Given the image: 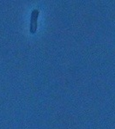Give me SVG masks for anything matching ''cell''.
<instances>
[{
    "label": "cell",
    "instance_id": "1",
    "mask_svg": "<svg viewBox=\"0 0 115 129\" xmlns=\"http://www.w3.org/2000/svg\"><path fill=\"white\" fill-rule=\"evenodd\" d=\"M40 10H34L31 13V20H30V32L32 34H35L38 27V17H39Z\"/></svg>",
    "mask_w": 115,
    "mask_h": 129
}]
</instances>
